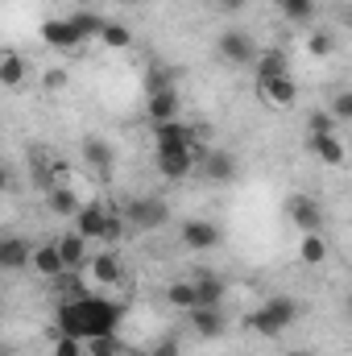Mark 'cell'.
<instances>
[{
	"label": "cell",
	"instance_id": "cell-1",
	"mask_svg": "<svg viewBox=\"0 0 352 356\" xmlns=\"http://www.w3.org/2000/svg\"><path fill=\"white\" fill-rule=\"evenodd\" d=\"M104 311H112V302H99V298H88V294H83V298H67V302L58 307V327H63L67 336H79V340L104 336V332H112Z\"/></svg>",
	"mask_w": 352,
	"mask_h": 356
},
{
	"label": "cell",
	"instance_id": "cell-2",
	"mask_svg": "<svg viewBox=\"0 0 352 356\" xmlns=\"http://www.w3.org/2000/svg\"><path fill=\"white\" fill-rule=\"evenodd\" d=\"M298 315H303V307H298L294 298L273 294V298H265L262 307L249 315V327H253V332H262V336H282L286 327H294V323H298Z\"/></svg>",
	"mask_w": 352,
	"mask_h": 356
},
{
	"label": "cell",
	"instance_id": "cell-3",
	"mask_svg": "<svg viewBox=\"0 0 352 356\" xmlns=\"http://www.w3.org/2000/svg\"><path fill=\"white\" fill-rule=\"evenodd\" d=\"M195 158H199V170H195V175L203 178V182H211V186H224V182H232V178L241 175V162H237L232 149L195 145Z\"/></svg>",
	"mask_w": 352,
	"mask_h": 356
},
{
	"label": "cell",
	"instance_id": "cell-4",
	"mask_svg": "<svg viewBox=\"0 0 352 356\" xmlns=\"http://www.w3.org/2000/svg\"><path fill=\"white\" fill-rule=\"evenodd\" d=\"M216 54H220L224 63H232V67H257L262 46H257L253 33H245V29H224V33L216 38Z\"/></svg>",
	"mask_w": 352,
	"mask_h": 356
},
{
	"label": "cell",
	"instance_id": "cell-5",
	"mask_svg": "<svg viewBox=\"0 0 352 356\" xmlns=\"http://www.w3.org/2000/svg\"><path fill=\"white\" fill-rule=\"evenodd\" d=\"M195 145H207V141H203V129H195V124H186V120H166V124H154V149H158V154L195 149Z\"/></svg>",
	"mask_w": 352,
	"mask_h": 356
},
{
	"label": "cell",
	"instance_id": "cell-6",
	"mask_svg": "<svg viewBox=\"0 0 352 356\" xmlns=\"http://www.w3.org/2000/svg\"><path fill=\"white\" fill-rule=\"evenodd\" d=\"M125 220H129L133 232H154V228H162L170 220V207L162 199H154V195H141V199H129Z\"/></svg>",
	"mask_w": 352,
	"mask_h": 356
},
{
	"label": "cell",
	"instance_id": "cell-7",
	"mask_svg": "<svg viewBox=\"0 0 352 356\" xmlns=\"http://www.w3.org/2000/svg\"><path fill=\"white\" fill-rule=\"evenodd\" d=\"M307 149H311V158H319L332 170L349 166V145H344L340 133H307Z\"/></svg>",
	"mask_w": 352,
	"mask_h": 356
},
{
	"label": "cell",
	"instance_id": "cell-8",
	"mask_svg": "<svg viewBox=\"0 0 352 356\" xmlns=\"http://www.w3.org/2000/svg\"><path fill=\"white\" fill-rule=\"evenodd\" d=\"M178 241L191 249V253H207V249H216L220 241H224V232H220V224L216 220H186L182 228H178Z\"/></svg>",
	"mask_w": 352,
	"mask_h": 356
},
{
	"label": "cell",
	"instance_id": "cell-9",
	"mask_svg": "<svg viewBox=\"0 0 352 356\" xmlns=\"http://www.w3.org/2000/svg\"><path fill=\"white\" fill-rule=\"evenodd\" d=\"M286 220H290L298 232H319V228H323V207H319V199H311V195H290V199H286Z\"/></svg>",
	"mask_w": 352,
	"mask_h": 356
},
{
	"label": "cell",
	"instance_id": "cell-10",
	"mask_svg": "<svg viewBox=\"0 0 352 356\" xmlns=\"http://www.w3.org/2000/svg\"><path fill=\"white\" fill-rule=\"evenodd\" d=\"M88 282H91V286H104V290L125 282V261L116 257V249H99V253H91Z\"/></svg>",
	"mask_w": 352,
	"mask_h": 356
},
{
	"label": "cell",
	"instance_id": "cell-11",
	"mask_svg": "<svg viewBox=\"0 0 352 356\" xmlns=\"http://www.w3.org/2000/svg\"><path fill=\"white\" fill-rule=\"evenodd\" d=\"M42 42L54 46V50H79L88 38H83V29L75 25V17H58V21H46V25H42Z\"/></svg>",
	"mask_w": 352,
	"mask_h": 356
},
{
	"label": "cell",
	"instance_id": "cell-12",
	"mask_svg": "<svg viewBox=\"0 0 352 356\" xmlns=\"http://www.w3.org/2000/svg\"><path fill=\"white\" fill-rule=\"evenodd\" d=\"M257 99L269 104V108H278V112H286V108L298 104V79L294 75H278L269 83H257Z\"/></svg>",
	"mask_w": 352,
	"mask_h": 356
},
{
	"label": "cell",
	"instance_id": "cell-13",
	"mask_svg": "<svg viewBox=\"0 0 352 356\" xmlns=\"http://www.w3.org/2000/svg\"><path fill=\"white\" fill-rule=\"evenodd\" d=\"M199 170V158L195 149H175V154H158V175L166 182H186V178Z\"/></svg>",
	"mask_w": 352,
	"mask_h": 356
},
{
	"label": "cell",
	"instance_id": "cell-14",
	"mask_svg": "<svg viewBox=\"0 0 352 356\" xmlns=\"http://www.w3.org/2000/svg\"><path fill=\"white\" fill-rule=\"evenodd\" d=\"M108 220L112 211L104 203H83V211L75 216V232H83L91 245H104V232H108Z\"/></svg>",
	"mask_w": 352,
	"mask_h": 356
},
{
	"label": "cell",
	"instance_id": "cell-15",
	"mask_svg": "<svg viewBox=\"0 0 352 356\" xmlns=\"http://www.w3.org/2000/svg\"><path fill=\"white\" fill-rule=\"evenodd\" d=\"M29 269H33L38 277H46V282H58V277L67 273V261H63V253H58V241L33 245V261H29Z\"/></svg>",
	"mask_w": 352,
	"mask_h": 356
},
{
	"label": "cell",
	"instance_id": "cell-16",
	"mask_svg": "<svg viewBox=\"0 0 352 356\" xmlns=\"http://www.w3.org/2000/svg\"><path fill=\"white\" fill-rule=\"evenodd\" d=\"M150 120L154 124H166V120H182V95L178 88H162V91H150V104H145Z\"/></svg>",
	"mask_w": 352,
	"mask_h": 356
},
{
	"label": "cell",
	"instance_id": "cell-17",
	"mask_svg": "<svg viewBox=\"0 0 352 356\" xmlns=\"http://www.w3.org/2000/svg\"><path fill=\"white\" fill-rule=\"evenodd\" d=\"M191 327H195L199 340H220L228 332V315H224V307H195L191 311Z\"/></svg>",
	"mask_w": 352,
	"mask_h": 356
},
{
	"label": "cell",
	"instance_id": "cell-18",
	"mask_svg": "<svg viewBox=\"0 0 352 356\" xmlns=\"http://www.w3.org/2000/svg\"><path fill=\"white\" fill-rule=\"evenodd\" d=\"M46 207H50L54 216H63V220H75V216L83 211V199H79V191H75L71 182H58V186L46 191Z\"/></svg>",
	"mask_w": 352,
	"mask_h": 356
},
{
	"label": "cell",
	"instance_id": "cell-19",
	"mask_svg": "<svg viewBox=\"0 0 352 356\" xmlns=\"http://www.w3.org/2000/svg\"><path fill=\"white\" fill-rule=\"evenodd\" d=\"M195 277V307H224V294H228V286H224V277L220 273H211V269H199V273H191Z\"/></svg>",
	"mask_w": 352,
	"mask_h": 356
},
{
	"label": "cell",
	"instance_id": "cell-20",
	"mask_svg": "<svg viewBox=\"0 0 352 356\" xmlns=\"http://www.w3.org/2000/svg\"><path fill=\"white\" fill-rule=\"evenodd\" d=\"M58 253H63V261H67V273H71V269H83L91 261V241L83 232L71 228V232L58 236Z\"/></svg>",
	"mask_w": 352,
	"mask_h": 356
},
{
	"label": "cell",
	"instance_id": "cell-21",
	"mask_svg": "<svg viewBox=\"0 0 352 356\" xmlns=\"http://www.w3.org/2000/svg\"><path fill=\"white\" fill-rule=\"evenodd\" d=\"M29 261H33V245L25 236H4L0 241V269L17 273V269H29Z\"/></svg>",
	"mask_w": 352,
	"mask_h": 356
},
{
	"label": "cell",
	"instance_id": "cell-22",
	"mask_svg": "<svg viewBox=\"0 0 352 356\" xmlns=\"http://www.w3.org/2000/svg\"><path fill=\"white\" fill-rule=\"evenodd\" d=\"M25 79H29L25 54H21V50H4V54H0V88L17 91V88H25Z\"/></svg>",
	"mask_w": 352,
	"mask_h": 356
},
{
	"label": "cell",
	"instance_id": "cell-23",
	"mask_svg": "<svg viewBox=\"0 0 352 356\" xmlns=\"http://www.w3.org/2000/svg\"><path fill=\"white\" fill-rule=\"evenodd\" d=\"M257 83H269V79H278V75H290V58H286V50H278V46H269L262 50V58H257Z\"/></svg>",
	"mask_w": 352,
	"mask_h": 356
},
{
	"label": "cell",
	"instance_id": "cell-24",
	"mask_svg": "<svg viewBox=\"0 0 352 356\" xmlns=\"http://www.w3.org/2000/svg\"><path fill=\"white\" fill-rule=\"evenodd\" d=\"M83 158H88V166L99 178H108V175H112V166H116L112 145H108V141H99V137H88V141H83Z\"/></svg>",
	"mask_w": 352,
	"mask_h": 356
},
{
	"label": "cell",
	"instance_id": "cell-25",
	"mask_svg": "<svg viewBox=\"0 0 352 356\" xmlns=\"http://www.w3.org/2000/svg\"><path fill=\"white\" fill-rule=\"evenodd\" d=\"M328 241H323V232H298V261L303 266H323L328 261Z\"/></svg>",
	"mask_w": 352,
	"mask_h": 356
},
{
	"label": "cell",
	"instance_id": "cell-26",
	"mask_svg": "<svg viewBox=\"0 0 352 356\" xmlns=\"http://www.w3.org/2000/svg\"><path fill=\"white\" fill-rule=\"evenodd\" d=\"M166 302H170L175 311H186V315H191L195 302H199V298H195V277H178V282H170V286H166Z\"/></svg>",
	"mask_w": 352,
	"mask_h": 356
},
{
	"label": "cell",
	"instance_id": "cell-27",
	"mask_svg": "<svg viewBox=\"0 0 352 356\" xmlns=\"http://www.w3.org/2000/svg\"><path fill=\"white\" fill-rule=\"evenodd\" d=\"M294 25H307V21H315V0H273Z\"/></svg>",
	"mask_w": 352,
	"mask_h": 356
},
{
	"label": "cell",
	"instance_id": "cell-28",
	"mask_svg": "<svg viewBox=\"0 0 352 356\" xmlns=\"http://www.w3.org/2000/svg\"><path fill=\"white\" fill-rule=\"evenodd\" d=\"M99 46H108V50H129V46H133V33H129L125 25L108 21V25H104V33H99Z\"/></svg>",
	"mask_w": 352,
	"mask_h": 356
},
{
	"label": "cell",
	"instance_id": "cell-29",
	"mask_svg": "<svg viewBox=\"0 0 352 356\" xmlns=\"http://www.w3.org/2000/svg\"><path fill=\"white\" fill-rule=\"evenodd\" d=\"M307 54H311V58H332V54H336V38H332L328 29H315V33L307 38Z\"/></svg>",
	"mask_w": 352,
	"mask_h": 356
},
{
	"label": "cell",
	"instance_id": "cell-30",
	"mask_svg": "<svg viewBox=\"0 0 352 356\" xmlns=\"http://www.w3.org/2000/svg\"><path fill=\"white\" fill-rule=\"evenodd\" d=\"M307 133H340V120L328 112V108H315L307 116Z\"/></svg>",
	"mask_w": 352,
	"mask_h": 356
},
{
	"label": "cell",
	"instance_id": "cell-31",
	"mask_svg": "<svg viewBox=\"0 0 352 356\" xmlns=\"http://www.w3.org/2000/svg\"><path fill=\"white\" fill-rule=\"evenodd\" d=\"M88 356H120V340H116L112 332L91 336V340H88Z\"/></svg>",
	"mask_w": 352,
	"mask_h": 356
},
{
	"label": "cell",
	"instance_id": "cell-32",
	"mask_svg": "<svg viewBox=\"0 0 352 356\" xmlns=\"http://www.w3.org/2000/svg\"><path fill=\"white\" fill-rule=\"evenodd\" d=\"M54 356H88V340H79V336H58L54 340Z\"/></svg>",
	"mask_w": 352,
	"mask_h": 356
},
{
	"label": "cell",
	"instance_id": "cell-33",
	"mask_svg": "<svg viewBox=\"0 0 352 356\" xmlns=\"http://www.w3.org/2000/svg\"><path fill=\"white\" fill-rule=\"evenodd\" d=\"M340 124H352V91H336L332 95V108H328Z\"/></svg>",
	"mask_w": 352,
	"mask_h": 356
},
{
	"label": "cell",
	"instance_id": "cell-34",
	"mask_svg": "<svg viewBox=\"0 0 352 356\" xmlns=\"http://www.w3.org/2000/svg\"><path fill=\"white\" fill-rule=\"evenodd\" d=\"M178 353H182V348H178V340L170 336V340H158V348H154L150 356H178Z\"/></svg>",
	"mask_w": 352,
	"mask_h": 356
},
{
	"label": "cell",
	"instance_id": "cell-35",
	"mask_svg": "<svg viewBox=\"0 0 352 356\" xmlns=\"http://www.w3.org/2000/svg\"><path fill=\"white\" fill-rule=\"evenodd\" d=\"M46 88L63 91V88H67V71H46Z\"/></svg>",
	"mask_w": 352,
	"mask_h": 356
},
{
	"label": "cell",
	"instance_id": "cell-36",
	"mask_svg": "<svg viewBox=\"0 0 352 356\" xmlns=\"http://www.w3.org/2000/svg\"><path fill=\"white\" fill-rule=\"evenodd\" d=\"M211 4H216L220 13H241V8H245L249 0H211Z\"/></svg>",
	"mask_w": 352,
	"mask_h": 356
},
{
	"label": "cell",
	"instance_id": "cell-37",
	"mask_svg": "<svg viewBox=\"0 0 352 356\" xmlns=\"http://www.w3.org/2000/svg\"><path fill=\"white\" fill-rule=\"evenodd\" d=\"M286 356H311V353H303V348H294V353H286Z\"/></svg>",
	"mask_w": 352,
	"mask_h": 356
},
{
	"label": "cell",
	"instance_id": "cell-38",
	"mask_svg": "<svg viewBox=\"0 0 352 356\" xmlns=\"http://www.w3.org/2000/svg\"><path fill=\"white\" fill-rule=\"evenodd\" d=\"M120 4H141V0H120Z\"/></svg>",
	"mask_w": 352,
	"mask_h": 356
},
{
	"label": "cell",
	"instance_id": "cell-39",
	"mask_svg": "<svg viewBox=\"0 0 352 356\" xmlns=\"http://www.w3.org/2000/svg\"><path fill=\"white\" fill-rule=\"evenodd\" d=\"M349 319H352V302H349Z\"/></svg>",
	"mask_w": 352,
	"mask_h": 356
},
{
	"label": "cell",
	"instance_id": "cell-40",
	"mask_svg": "<svg viewBox=\"0 0 352 356\" xmlns=\"http://www.w3.org/2000/svg\"><path fill=\"white\" fill-rule=\"evenodd\" d=\"M4 356H13V353H4Z\"/></svg>",
	"mask_w": 352,
	"mask_h": 356
}]
</instances>
